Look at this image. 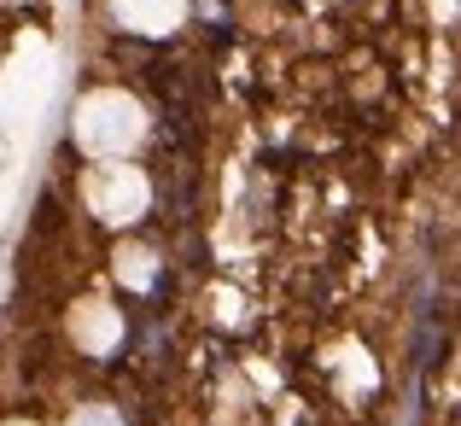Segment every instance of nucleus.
Returning <instances> with one entry per match:
<instances>
[{"mask_svg": "<svg viewBox=\"0 0 461 426\" xmlns=\"http://www.w3.org/2000/svg\"><path fill=\"white\" fill-rule=\"evenodd\" d=\"M94 204H100L105 222H135L140 204H147V181H140L135 169H100V181H94Z\"/></svg>", "mask_w": 461, "mask_h": 426, "instance_id": "2", "label": "nucleus"}, {"mask_svg": "<svg viewBox=\"0 0 461 426\" xmlns=\"http://www.w3.org/2000/svg\"><path fill=\"white\" fill-rule=\"evenodd\" d=\"M82 146H94V152H117V146H129L140 135V117L129 100H94L88 112H82Z\"/></svg>", "mask_w": 461, "mask_h": 426, "instance_id": "1", "label": "nucleus"}, {"mask_svg": "<svg viewBox=\"0 0 461 426\" xmlns=\"http://www.w3.org/2000/svg\"><path fill=\"white\" fill-rule=\"evenodd\" d=\"M77 426H117V415H112V409H82Z\"/></svg>", "mask_w": 461, "mask_h": 426, "instance_id": "3", "label": "nucleus"}]
</instances>
